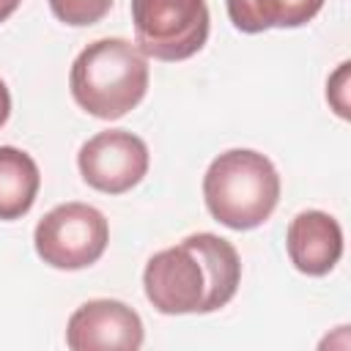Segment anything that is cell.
Instances as JSON below:
<instances>
[{"mask_svg": "<svg viewBox=\"0 0 351 351\" xmlns=\"http://www.w3.org/2000/svg\"><path fill=\"white\" fill-rule=\"evenodd\" d=\"M239 282V252L217 233H192L151 255L143 269L145 299L165 315L214 313L236 296Z\"/></svg>", "mask_w": 351, "mask_h": 351, "instance_id": "6da1fadb", "label": "cell"}, {"mask_svg": "<svg viewBox=\"0 0 351 351\" xmlns=\"http://www.w3.org/2000/svg\"><path fill=\"white\" fill-rule=\"evenodd\" d=\"M69 88L88 115L118 121L148 90V58L129 38H99L74 58Z\"/></svg>", "mask_w": 351, "mask_h": 351, "instance_id": "7a4b0ae2", "label": "cell"}, {"mask_svg": "<svg viewBox=\"0 0 351 351\" xmlns=\"http://www.w3.org/2000/svg\"><path fill=\"white\" fill-rule=\"evenodd\" d=\"M208 214L230 230L263 225L280 203V176L269 156L252 148L219 154L203 176Z\"/></svg>", "mask_w": 351, "mask_h": 351, "instance_id": "3957f363", "label": "cell"}, {"mask_svg": "<svg viewBox=\"0 0 351 351\" xmlns=\"http://www.w3.org/2000/svg\"><path fill=\"white\" fill-rule=\"evenodd\" d=\"M206 0H132L134 44L154 60H186L208 41Z\"/></svg>", "mask_w": 351, "mask_h": 351, "instance_id": "277c9868", "label": "cell"}, {"mask_svg": "<svg viewBox=\"0 0 351 351\" xmlns=\"http://www.w3.org/2000/svg\"><path fill=\"white\" fill-rule=\"evenodd\" d=\"M110 241V225L104 214L88 203H60L47 211L36 230L33 244L38 258L63 271H77L93 266Z\"/></svg>", "mask_w": 351, "mask_h": 351, "instance_id": "5b68a950", "label": "cell"}, {"mask_svg": "<svg viewBox=\"0 0 351 351\" xmlns=\"http://www.w3.org/2000/svg\"><path fill=\"white\" fill-rule=\"evenodd\" d=\"M77 167L90 189L123 195L148 173V145L126 129H107L82 143Z\"/></svg>", "mask_w": 351, "mask_h": 351, "instance_id": "8992f818", "label": "cell"}, {"mask_svg": "<svg viewBox=\"0 0 351 351\" xmlns=\"http://www.w3.org/2000/svg\"><path fill=\"white\" fill-rule=\"evenodd\" d=\"M66 346L71 351H137L143 346V321L137 310H132L126 302L90 299L71 313L66 324Z\"/></svg>", "mask_w": 351, "mask_h": 351, "instance_id": "52a82bcc", "label": "cell"}, {"mask_svg": "<svg viewBox=\"0 0 351 351\" xmlns=\"http://www.w3.org/2000/svg\"><path fill=\"white\" fill-rule=\"evenodd\" d=\"M285 250L291 263L307 277L329 274L343 255V230L340 222L318 208L299 211L285 233Z\"/></svg>", "mask_w": 351, "mask_h": 351, "instance_id": "ba28073f", "label": "cell"}, {"mask_svg": "<svg viewBox=\"0 0 351 351\" xmlns=\"http://www.w3.org/2000/svg\"><path fill=\"white\" fill-rule=\"evenodd\" d=\"M228 16L241 33H263L269 27H302L324 5V0H225Z\"/></svg>", "mask_w": 351, "mask_h": 351, "instance_id": "9c48e42d", "label": "cell"}, {"mask_svg": "<svg viewBox=\"0 0 351 351\" xmlns=\"http://www.w3.org/2000/svg\"><path fill=\"white\" fill-rule=\"evenodd\" d=\"M41 173L30 154L14 145H0V219L25 217L38 195Z\"/></svg>", "mask_w": 351, "mask_h": 351, "instance_id": "30bf717a", "label": "cell"}, {"mask_svg": "<svg viewBox=\"0 0 351 351\" xmlns=\"http://www.w3.org/2000/svg\"><path fill=\"white\" fill-rule=\"evenodd\" d=\"M112 0H49L52 14L71 27H85V25H96L99 19L107 16Z\"/></svg>", "mask_w": 351, "mask_h": 351, "instance_id": "8fae6325", "label": "cell"}, {"mask_svg": "<svg viewBox=\"0 0 351 351\" xmlns=\"http://www.w3.org/2000/svg\"><path fill=\"white\" fill-rule=\"evenodd\" d=\"M8 115H11V93H8V88H5V82L0 80V129L5 126V121H8Z\"/></svg>", "mask_w": 351, "mask_h": 351, "instance_id": "7c38bea8", "label": "cell"}, {"mask_svg": "<svg viewBox=\"0 0 351 351\" xmlns=\"http://www.w3.org/2000/svg\"><path fill=\"white\" fill-rule=\"evenodd\" d=\"M22 0H0V22H5L16 8H19Z\"/></svg>", "mask_w": 351, "mask_h": 351, "instance_id": "4fadbf2b", "label": "cell"}]
</instances>
